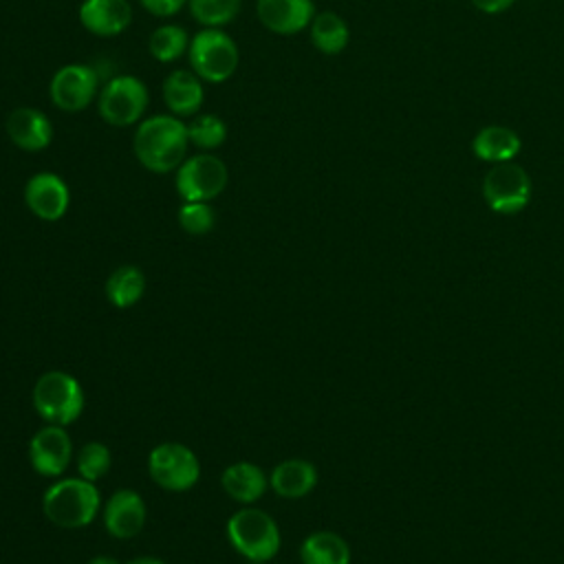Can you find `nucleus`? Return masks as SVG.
Segmentation results:
<instances>
[{
    "label": "nucleus",
    "instance_id": "obj_1",
    "mask_svg": "<svg viewBox=\"0 0 564 564\" xmlns=\"http://www.w3.org/2000/svg\"><path fill=\"white\" fill-rule=\"evenodd\" d=\"M189 145L187 126L174 115H154L139 123L134 132V156L139 163L156 174L178 170Z\"/></svg>",
    "mask_w": 564,
    "mask_h": 564
},
{
    "label": "nucleus",
    "instance_id": "obj_2",
    "mask_svg": "<svg viewBox=\"0 0 564 564\" xmlns=\"http://www.w3.org/2000/svg\"><path fill=\"white\" fill-rule=\"evenodd\" d=\"M101 498L95 482L86 478H62L42 496L44 516L62 529H82L90 524L99 511Z\"/></svg>",
    "mask_w": 564,
    "mask_h": 564
},
{
    "label": "nucleus",
    "instance_id": "obj_3",
    "mask_svg": "<svg viewBox=\"0 0 564 564\" xmlns=\"http://www.w3.org/2000/svg\"><path fill=\"white\" fill-rule=\"evenodd\" d=\"M231 546L249 562H269L280 551V529L275 520L256 507H242L227 520Z\"/></svg>",
    "mask_w": 564,
    "mask_h": 564
},
{
    "label": "nucleus",
    "instance_id": "obj_4",
    "mask_svg": "<svg viewBox=\"0 0 564 564\" xmlns=\"http://www.w3.org/2000/svg\"><path fill=\"white\" fill-rule=\"evenodd\" d=\"M33 408L51 425H68L84 410V390L79 381L64 370H48L33 386Z\"/></svg>",
    "mask_w": 564,
    "mask_h": 564
},
{
    "label": "nucleus",
    "instance_id": "obj_5",
    "mask_svg": "<svg viewBox=\"0 0 564 564\" xmlns=\"http://www.w3.org/2000/svg\"><path fill=\"white\" fill-rule=\"evenodd\" d=\"M192 70L209 84H220L238 68V46L220 29H203L189 40L187 48Z\"/></svg>",
    "mask_w": 564,
    "mask_h": 564
},
{
    "label": "nucleus",
    "instance_id": "obj_6",
    "mask_svg": "<svg viewBox=\"0 0 564 564\" xmlns=\"http://www.w3.org/2000/svg\"><path fill=\"white\" fill-rule=\"evenodd\" d=\"M482 198L496 214H518L531 200V178L527 170L513 161L496 163L482 178Z\"/></svg>",
    "mask_w": 564,
    "mask_h": 564
},
{
    "label": "nucleus",
    "instance_id": "obj_7",
    "mask_svg": "<svg viewBox=\"0 0 564 564\" xmlns=\"http://www.w3.org/2000/svg\"><path fill=\"white\" fill-rule=\"evenodd\" d=\"M150 478L167 491H187L198 482V456L183 443H161L148 456Z\"/></svg>",
    "mask_w": 564,
    "mask_h": 564
},
{
    "label": "nucleus",
    "instance_id": "obj_8",
    "mask_svg": "<svg viewBox=\"0 0 564 564\" xmlns=\"http://www.w3.org/2000/svg\"><path fill=\"white\" fill-rule=\"evenodd\" d=\"M99 115L106 123L126 128L137 123L148 108V88L132 75L112 77L99 93Z\"/></svg>",
    "mask_w": 564,
    "mask_h": 564
},
{
    "label": "nucleus",
    "instance_id": "obj_9",
    "mask_svg": "<svg viewBox=\"0 0 564 564\" xmlns=\"http://www.w3.org/2000/svg\"><path fill=\"white\" fill-rule=\"evenodd\" d=\"M227 165L214 154H196L185 159L176 170V192L183 203H209L227 185Z\"/></svg>",
    "mask_w": 564,
    "mask_h": 564
},
{
    "label": "nucleus",
    "instance_id": "obj_10",
    "mask_svg": "<svg viewBox=\"0 0 564 564\" xmlns=\"http://www.w3.org/2000/svg\"><path fill=\"white\" fill-rule=\"evenodd\" d=\"M99 77L86 64H66L51 79V99L66 112H79L88 108L97 95Z\"/></svg>",
    "mask_w": 564,
    "mask_h": 564
},
{
    "label": "nucleus",
    "instance_id": "obj_11",
    "mask_svg": "<svg viewBox=\"0 0 564 564\" xmlns=\"http://www.w3.org/2000/svg\"><path fill=\"white\" fill-rule=\"evenodd\" d=\"M73 458V443L62 425H46L29 441V460L40 476L57 478Z\"/></svg>",
    "mask_w": 564,
    "mask_h": 564
},
{
    "label": "nucleus",
    "instance_id": "obj_12",
    "mask_svg": "<svg viewBox=\"0 0 564 564\" xmlns=\"http://www.w3.org/2000/svg\"><path fill=\"white\" fill-rule=\"evenodd\" d=\"M26 207L42 220H59L70 203L68 185L53 172H37L26 181L24 187Z\"/></svg>",
    "mask_w": 564,
    "mask_h": 564
},
{
    "label": "nucleus",
    "instance_id": "obj_13",
    "mask_svg": "<svg viewBox=\"0 0 564 564\" xmlns=\"http://www.w3.org/2000/svg\"><path fill=\"white\" fill-rule=\"evenodd\" d=\"M145 502L132 489L115 491L104 507V524L112 538L128 540L137 535L145 524Z\"/></svg>",
    "mask_w": 564,
    "mask_h": 564
},
{
    "label": "nucleus",
    "instance_id": "obj_14",
    "mask_svg": "<svg viewBox=\"0 0 564 564\" xmlns=\"http://www.w3.org/2000/svg\"><path fill=\"white\" fill-rule=\"evenodd\" d=\"M256 11L260 22L278 35L300 33L315 18L311 0H258Z\"/></svg>",
    "mask_w": 564,
    "mask_h": 564
},
{
    "label": "nucleus",
    "instance_id": "obj_15",
    "mask_svg": "<svg viewBox=\"0 0 564 564\" xmlns=\"http://www.w3.org/2000/svg\"><path fill=\"white\" fill-rule=\"evenodd\" d=\"M7 134L20 150L40 152L48 148L53 139V126L42 110L20 106L7 117Z\"/></svg>",
    "mask_w": 564,
    "mask_h": 564
},
{
    "label": "nucleus",
    "instance_id": "obj_16",
    "mask_svg": "<svg viewBox=\"0 0 564 564\" xmlns=\"http://www.w3.org/2000/svg\"><path fill=\"white\" fill-rule=\"evenodd\" d=\"M79 20L86 31L112 37L130 26L132 9L128 0H84L79 7Z\"/></svg>",
    "mask_w": 564,
    "mask_h": 564
},
{
    "label": "nucleus",
    "instance_id": "obj_17",
    "mask_svg": "<svg viewBox=\"0 0 564 564\" xmlns=\"http://www.w3.org/2000/svg\"><path fill=\"white\" fill-rule=\"evenodd\" d=\"M163 99L176 117H192L205 99L203 79L194 70H172L163 82Z\"/></svg>",
    "mask_w": 564,
    "mask_h": 564
},
{
    "label": "nucleus",
    "instance_id": "obj_18",
    "mask_svg": "<svg viewBox=\"0 0 564 564\" xmlns=\"http://www.w3.org/2000/svg\"><path fill=\"white\" fill-rule=\"evenodd\" d=\"M220 485H223L225 494L229 498H234L236 502L251 505L258 498H262V494L269 487V478L258 465H253L249 460H238V463H231L225 467V471L220 476Z\"/></svg>",
    "mask_w": 564,
    "mask_h": 564
},
{
    "label": "nucleus",
    "instance_id": "obj_19",
    "mask_svg": "<svg viewBox=\"0 0 564 564\" xmlns=\"http://www.w3.org/2000/svg\"><path fill=\"white\" fill-rule=\"evenodd\" d=\"M520 137L516 130L507 128V126H485L476 132L474 141H471V152L485 161V163H507L513 161L520 152Z\"/></svg>",
    "mask_w": 564,
    "mask_h": 564
},
{
    "label": "nucleus",
    "instance_id": "obj_20",
    "mask_svg": "<svg viewBox=\"0 0 564 564\" xmlns=\"http://www.w3.org/2000/svg\"><path fill=\"white\" fill-rule=\"evenodd\" d=\"M317 485V469L304 458L278 463L269 476V487L282 498H302Z\"/></svg>",
    "mask_w": 564,
    "mask_h": 564
},
{
    "label": "nucleus",
    "instance_id": "obj_21",
    "mask_svg": "<svg viewBox=\"0 0 564 564\" xmlns=\"http://www.w3.org/2000/svg\"><path fill=\"white\" fill-rule=\"evenodd\" d=\"M302 564H350L348 542L333 531H315L300 546Z\"/></svg>",
    "mask_w": 564,
    "mask_h": 564
},
{
    "label": "nucleus",
    "instance_id": "obj_22",
    "mask_svg": "<svg viewBox=\"0 0 564 564\" xmlns=\"http://www.w3.org/2000/svg\"><path fill=\"white\" fill-rule=\"evenodd\" d=\"M145 293V275L134 264H123L115 269L106 280V297L117 308H128L137 304Z\"/></svg>",
    "mask_w": 564,
    "mask_h": 564
},
{
    "label": "nucleus",
    "instance_id": "obj_23",
    "mask_svg": "<svg viewBox=\"0 0 564 564\" xmlns=\"http://www.w3.org/2000/svg\"><path fill=\"white\" fill-rule=\"evenodd\" d=\"M348 37H350V31L341 15H337L335 11L315 13L311 22V40L319 53L324 55L341 53L348 44Z\"/></svg>",
    "mask_w": 564,
    "mask_h": 564
},
{
    "label": "nucleus",
    "instance_id": "obj_24",
    "mask_svg": "<svg viewBox=\"0 0 564 564\" xmlns=\"http://www.w3.org/2000/svg\"><path fill=\"white\" fill-rule=\"evenodd\" d=\"M189 48L187 31L178 24H163L150 35V53L159 62H174Z\"/></svg>",
    "mask_w": 564,
    "mask_h": 564
},
{
    "label": "nucleus",
    "instance_id": "obj_25",
    "mask_svg": "<svg viewBox=\"0 0 564 564\" xmlns=\"http://www.w3.org/2000/svg\"><path fill=\"white\" fill-rule=\"evenodd\" d=\"M187 4L192 18L207 29L229 24L240 11V0H187Z\"/></svg>",
    "mask_w": 564,
    "mask_h": 564
},
{
    "label": "nucleus",
    "instance_id": "obj_26",
    "mask_svg": "<svg viewBox=\"0 0 564 564\" xmlns=\"http://www.w3.org/2000/svg\"><path fill=\"white\" fill-rule=\"evenodd\" d=\"M189 141L200 148V150H214L225 143L227 139V126L220 117L216 115H198L189 126H187Z\"/></svg>",
    "mask_w": 564,
    "mask_h": 564
},
{
    "label": "nucleus",
    "instance_id": "obj_27",
    "mask_svg": "<svg viewBox=\"0 0 564 564\" xmlns=\"http://www.w3.org/2000/svg\"><path fill=\"white\" fill-rule=\"evenodd\" d=\"M110 463H112V456H110L108 445H104L99 441H90L79 449L77 471L82 478L95 482L108 474Z\"/></svg>",
    "mask_w": 564,
    "mask_h": 564
},
{
    "label": "nucleus",
    "instance_id": "obj_28",
    "mask_svg": "<svg viewBox=\"0 0 564 564\" xmlns=\"http://www.w3.org/2000/svg\"><path fill=\"white\" fill-rule=\"evenodd\" d=\"M214 223H216V214L209 203L192 200V203H183L178 209V225L187 234H194V236L207 234L212 231Z\"/></svg>",
    "mask_w": 564,
    "mask_h": 564
},
{
    "label": "nucleus",
    "instance_id": "obj_29",
    "mask_svg": "<svg viewBox=\"0 0 564 564\" xmlns=\"http://www.w3.org/2000/svg\"><path fill=\"white\" fill-rule=\"evenodd\" d=\"M139 2H141L143 9L150 11L152 15L167 18V15L178 13L187 0H139Z\"/></svg>",
    "mask_w": 564,
    "mask_h": 564
},
{
    "label": "nucleus",
    "instance_id": "obj_30",
    "mask_svg": "<svg viewBox=\"0 0 564 564\" xmlns=\"http://www.w3.org/2000/svg\"><path fill=\"white\" fill-rule=\"evenodd\" d=\"M516 0H471V4L482 13H502L507 11Z\"/></svg>",
    "mask_w": 564,
    "mask_h": 564
},
{
    "label": "nucleus",
    "instance_id": "obj_31",
    "mask_svg": "<svg viewBox=\"0 0 564 564\" xmlns=\"http://www.w3.org/2000/svg\"><path fill=\"white\" fill-rule=\"evenodd\" d=\"M128 564H165L163 560H159V557H150V555H143V557H134L132 562H128Z\"/></svg>",
    "mask_w": 564,
    "mask_h": 564
},
{
    "label": "nucleus",
    "instance_id": "obj_32",
    "mask_svg": "<svg viewBox=\"0 0 564 564\" xmlns=\"http://www.w3.org/2000/svg\"><path fill=\"white\" fill-rule=\"evenodd\" d=\"M88 564H119V562L110 555H95L93 560H88Z\"/></svg>",
    "mask_w": 564,
    "mask_h": 564
},
{
    "label": "nucleus",
    "instance_id": "obj_33",
    "mask_svg": "<svg viewBox=\"0 0 564 564\" xmlns=\"http://www.w3.org/2000/svg\"><path fill=\"white\" fill-rule=\"evenodd\" d=\"M249 564H264V562H249Z\"/></svg>",
    "mask_w": 564,
    "mask_h": 564
}]
</instances>
